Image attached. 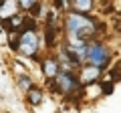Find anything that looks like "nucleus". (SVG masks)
<instances>
[{"instance_id": "f257e3e1", "label": "nucleus", "mask_w": 121, "mask_h": 113, "mask_svg": "<svg viewBox=\"0 0 121 113\" xmlns=\"http://www.w3.org/2000/svg\"><path fill=\"white\" fill-rule=\"evenodd\" d=\"M65 30L69 35V40H81V43H91V40H95L93 36L97 35L93 18H89L87 14H77V12L67 14Z\"/></svg>"}, {"instance_id": "f03ea898", "label": "nucleus", "mask_w": 121, "mask_h": 113, "mask_svg": "<svg viewBox=\"0 0 121 113\" xmlns=\"http://www.w3.org/2000/svg\"><path fill=\"white\" fill-rule=\"evenodd\" d=\"M109 59H111L109 48L105 47L103 43H99V40H91V43H87L85 61H87V65H89V67H95V69L103 71L105 67H107Z\"/></svg>"}, {"instance_id": "7ed1b4c3", "label": "nucleus", "mask_w": 121, "mask_h": 113, "mask_svg": "<svg viewBox=\"0 0 121 113\" xmlns=\"http://www.w3.org/2000/svg\"><path fill=\"white\" fill-rule=\"evenodd\" d=\"M10 47L14 51H18L20 55H24V56H35L39 52V47H40L39 44V35L35 30H22L18 35V39H14L10 43Z\"/></svg>"}, {"instance_id": "20e7f679", "label": "nucleus", "mask_w": 121, "mask_h": 113, "mask_svg": "<svg viewBox=\"0 0 121 113\" xmlns=\"http://www.w3.org/2000/svg\"><path fill=\"white\" fill-rule=\"evenodd\" d=\"M48 83L55 87L56 93H63V95H71V93L79 91V87H81L79 77L73 71H59V75H56L52 81H48Z\"/></svg>"}, {"instance_id": "39448f33", "label": "nucleus", "mask_w": 121, "mask_h": 113, "mask_svg": "<svg viewBox=\"0 0 121 113\" xmlns=\"http://www.w3.org/2000/svg\"><path fill=\"white\" fill-rule=\"evenodd\" d=\"M18 0H4L0 2V20H10L18 14Z\"/></svg>"}, {"instance_id": "423d86ee", "label": "nucleus", "mask_w": 121, "mask_h": 113, "mask_svg": "<svg viewBox=\"0 0 121 113\" xmlns=\"http://www.w3.org/2000/svg\"><path fill=\"white\" fill-rule=\"evenodd\" d=\"M40 67H43V73H44V77H47L48 81H52V79L59 75V71H60L59 59H44Z\"/></svg>"}, {"instance_id": "0eeeda50", "label": "nucleus", "mask_w": 121, "mask_h": 113, "mask_svg": "<svg viewBox=\"0 0 121 113\" xmlns=\"http://www.w3.org/2000/svg\"><path fill=\"white\" fill-rule=\"evenodd\" d=\"M99 75H101L99 69L87 65V67H83V71L77 75V77H79V83H85L87 85V83H97V77H99Z\"/></svg>"}, {"instance_id": "6e6552de", "label": "nucleus", "mask_w": 121, "mask_h": 113, "mask_svg": "<svg viewBox=\"0 0 121 113\" xmlns=\"http://www.w3.org/2000/svg\"><path fill=\"white\" fill-rule=\"evenodd\" d=\"M69 4L73 6V10H77V14H87L93 10L95 0H69Z\"/></svg>"}, {"instance_id": "1a4fd4ad", "label": "nucleus", "mask_w": 121, "mask_h": 113, "mask_svg": "<svg viewBox=\"0 0 121 113\" xmlns=\"http://www.w3.org/2000/svg\"><path fill=\"white\" fill-rule=\"evenodd\" d=\"M43 99H44L43 91H39V89H35V87L26 93V101H28L30 105H40V103H43Z\"/></svg>"}, {"instance_id": "9d476101", "label": "nucleus", "mask_w": 121, "mask_h": 113, "mask_svg": "<svg viewBox=\"0 0 121 113\" xmlns=\"http://www.w3.org/2000/svg\"><path fill=\"white\" fill-rule=\"evenodd\" d=\"M16 83H18V87H20L22 93H28L30 89H32V79H30L26 73L18 75V77H16Z\"/></svg>"}, {"instance_id": "9b49d317", "label": "nucleus", "mask_w": 121, "mask_h": 113, "mask_svg": "<svg viewBox=\"0 0 121 113\" xmlns=\"http://www.w3.org/2000/svg\"><path fill=\"white\" fill-rule=\"evenodd\" d=\"M109 77H111V81H113V83H115V81H119V79H121V61H119V63H117V65H115V67L111 69Z\"/></svg>"}, {"instance_id": "f8f14e48", "label": "nucleus", "mask_w": 121, "mask_h": 113, "mask_svg": "<svg viewBox=\"0 0 121 113\" xmlns=\"http://www.w3.org/2000/svg\"><path fill=\"white\" fill-rule=\"evenodd\" d=\"M36 2H39V0H18V6H20V8H24V10H30Z\"/></svg>"}, {"instance_id": "ddd939ff", "label": "nucleus", "mask_w": 121, "mask_h": 113, "mask_svg": "<svg viewBox=\"0 0 121 113\" xmlns=\"http://www.w3.org/2000/svg\"><path fill=\"white\" fill-rule=\"evenodd\" d=\"M40 10H43V6H40V2H36V4L32 6V8H30V16H32V18H39L40 14H43Z\"/></svg>"}, {"instance_id": "4468645a", "label": "nucleus", "mask_w": 121, "mask_h": 113, "mask_svg": "<svg viewBox=\"0 0 121 113\" xmlns=\"http://www.w3.org/2000/svg\"><path fill=\"white\" fill-rule=\"evenodd\" d=\"M55 6L59 10H67V6H69V0H55Z\"/></svg>"}, {"instance_id": "2eb2a0df", "label": "nucleus", "mask_w": 121, "mask_h": 113, "mask_svg": "<svg viewBox=\"0 0 121 113\" xmlns=\"http://www.w3.org/2000/svg\"><path fill=\"white\" fill-rule=\"evenodd\" d=\"M0 2H4V0H0Z\"/></svg>"}]
</instances>
